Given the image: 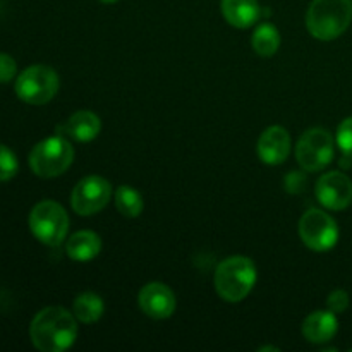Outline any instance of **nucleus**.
I'll use <instances>...</instances> for the list:
<instances>
[{"label": "nucleus", "mask_w": 352, "mask_h": 352, "mask_svg": "<svg viewBox=\"0 0 352 352\" xmlns=\"http://www.w3.org/2000/svg\"><path fill=\"white\" fill-rule=\"evenodd\" d=\"M30 337L38 351L62 352L78 339V318L62 306H48L33 318Z\"/></svg>", "instance_id": "1"}, {"label": "nucleus", "mask_w": 352, "mask_h": 352, "mask_svg": "<svg viewBox=\"0 0 352 352\" xmlns=\"http://www.w3.org/2000/svg\"><path fill=\"white\" fill-rule=\"evenodd\" d=\"M258 272L246 256H230L220 261L213 275L215 291L223 301L239 302L248 298L256 284Z\"/></svg>", "instance_id": "2"}, {"label": "nucleus", "mask_w": 352, "mask_h": 352, "mask_svg": "<svg viewBox=\"0 0 352 352\" xmlns=\"http://www.w3.org/2000/svg\"><path fill=\"white\" fill-rule=\"evenodd\" d=\"M352 21V0H313L306 12V26L316 40L339 38Z\"/></svg>", "instance_id": "3"}, {"label": "nucleus", "mask_w": 352, "mask_h": 352, "mask_svg": "<svg viewBox=\"0 0 352 352\" xmlns=\"http://www.w3.org/2000/svg\"><path fill=\"white\" fill-rule=\"evenodd\" d=\"M74 148L62 134L47 138L34 144L30 153V167L38 177H58L71 167Z\"/></svg>", "instance_id": "4"}, {"label": "nucleus", "mask_w": 352, "mask_h": 352, "mask_svg": "<svg viewBox=\"0 0 352 352\" xmlns=\"http://www.w3.org/2000/svg\"><path fill=\"white\" fill-rule=\"evenodd\" d=\"M30 229L40 243L47 246H58L67 236L69 217L57 201L43 199L31 210Z\"/></svg>", "instance_id": "5"}, {"label": "nucleus", "mask_w": 352, "mask_h": 352, "mask_svg": "<svg viewBox=\"0 0 352 352\" xmlns=\"http://www.w3.org/2000/svg\"><path fill=\"white\" fill-rule=\"evenodd\" d=\"M58 74L48 65H31L16 78V95L28 105H45L58 91Z\"/></svg>", "instance_id": "6"}, {"label": "nucleus", "mask_w": 352, "mask_h": 352, "mask_svg": "<svg viewBox=\"0 0 352 352\" xmlns=\"http://www.w3.org/2000/svg\"><path fill=\"white\" fill-rule=\"evenodd\" d=\"M333 138L323 127L308 129L296 144V160L306 172H320L333 160Z\"/></svg>", "instance_id": "7"}, {"label": "nucleus", "mask_w": 352, "mask_h": 352, "mask_svg": "<svg viewBox=\"0 0 352 352\" xmlns=\"http://www.w3.org/2000/svg\"><path fill=\"white\" fill-rule=\"evenodd\" d=\"M299 237L309 250L325 253L339 241V226L329 213L311 208L299 220Z\"/></svg>", "instance_id": "8"}, {"label": "nucleus", "mask_w": 352, "mask_h": 352, "mask_svg": "<svg viewBox=\"0 0 352 352\" xmlns=\"http://www.w3.org/2000/svg\"><path fill=\"white\" fill-rule=\"evenodd\" d=\"M110 196H112V186L107 179L100 175H88L72 189V210L82 217L95 215L109 205Z\"/></svg>", "instance_id": "9"}, {"label": "nucleus", "mask_w": 352, "mask_h": 352, "mask_svg": "<svg viewBox=\"0 0 352 352\" xmlns=\"http://www.w3.org/2000/svg\"><path fill=\"white\" fill-rule=\"evenodd\" d=\"M316 199L325 208L340 212L352 203V181L344 172L333 170L323 174L316 182Z\"/></svg>", "instance_id": "10"}, {"label": "nucleus", "mask_w": 352, "mask_h": 352, "mask_svg": "<svg viewBox=\"0 0 352 352\" xmlns=\"http://www.w3.org/2000/svg\"><path fill=\"white\" fill-rule=\"evenodd\" d=\"M141 311L153 320H165L175 311V296L162 282H150L144 285L138 296Z\"/></svg>", "instance_id": "11"}, {"label": "nucleus", "mask_w": 352, "mask_h": 352, "mask_svg": "<svg viewBox=\"0 0 352 352\" xmlns=\"http://www.w3.org/2000/svg\"><path fill=\"white\" fill-rule=\"evenodd\" d=\"M258 157L267 165H280L291 151V136L282 126H270L258 140Z\"/></svg>", "instance_id": "12"}, {"label": "nucleus", "mask_w": 352, "mask_h": 352, "mask_svg": "<svg viewBox=\"0 0 352 352\" xmlns=\"http://www.w3.org/2000/svg\"><path fill=\"white\" fill-rule=\"evenodd\" d=\"M100 129H102V122L98 116L88 110H81V112L72 113L62 126H58L57 133L78 143H89L98 136Z\"/></svg>", "instance_id": "13"}, {"label": "nucleus", "mask_w": 352, "mask_h": 352, "mask_svg": "<svg viewBox=\"0 0 352 352\" xmlns=\"http://www.w3.org/2000/svg\"><path fill=\"white\" fill-rule=\"evenodd\" d=\"M339 330V322H337L336 313L320 311L311 313L302 323V336L311 344H325L336 337Z\"/></svg>", "instance_id": "14"}, {"label": "nucleus", "mask_w": 352, "mask_h": 352, "mask_svg": "<svg viewBox=\"0 0 352 352\" xmlns=\"http://www.w3.org/2000/svg\"><path fill=\"white\" fill-rule=\"evenodd\" d=\"M222 14L230 26L246 30L260 19L261 9L258 0H222Z\"/></svg>", "instance_id": "15"}, {"label": "nucleus", "mask_w": 352, "mask_h": 352, "mask_svg": "<svg viewBox=\"0 0 352 352\" xmlns=\"http://www.w3.org/2000/svg\"><path fill=\"white\" fill-rule=\"evenodd\" d=\"M102 251V239L98 234L91 232V230H79V232L72 234L65 244V253L71 260L74 261H91Z\"/></svg>", "instance_id": "16"}, {"label": "nucleus", "mask_w": 352, "mask_h": 352, "mask_svg": "<svg viewBox=\"0 0 352 352\" xmlns=\"http://www.w3.org/2000/svg\"><path fill=\"white\" fill-rule=\"evenodd\" d=\"M72 311H74L78 322L89 325V323H95L102 318L105 305H103V299L95 292H82L76 298Z\"/></svg>", "instance_id": "17"}, {"label": "nucleus", "mask_w": 352, "mask_h": 352, "mask_svg": "<svg viewBox=\"0 0 352 352\" xmlns=\"http://www.w3.org/2000/svg\"><path fill=\"white\" fill-rule=\"evenodd\" d=\"M280 47V33L270 23H263L254 30L253 48L261 57H272Z\"/></svg>", "instance_id": "18"}, {"label": "nucleus", "mask_w": 352, "mask_h": 352, "mask_svg": "<svg viewBox=\"0 0 352 352\" xmlns=\"http://www.w3.org/2000/svg\"><path fill=\"white\" fill-rule=\"evenodd\" d=\"M116 205L117 210L124 217H127V219H136L143 212L144 203L136 189H133L131 186H120L116 191Z\"/></svg>", "instance_id": "19"}, {"label": "nucleus", "mask_w": 352, "mask_h": 352, "mask_svg": "<svg viewBox=\"0 0 352 352\" xmlns=\"http://www.w3.org/2000/svg\"><path fill=\"white\" fill-rule=\"evenodd\" d=\"M17 170H19V162L14 151L9 150L6 144H0V182L10 181Z\"/></svg>", "instance_id": "20"}, {"label": "nucleus", "mask_w": 352, "mask_h": 352, "mask_svg": "<svg viewBox=\"0 0 352 352\" xmlns=\"http://www.w3.org/2000/svg\"><path fill=\"white\" fill-rule=\"evenodd\" d=\"M336 141L339 150L344 153V157L352 158V117H347L346 120L339 124Z\"/></svg>", "instance_id": "21"}, {"label": "nucleus", "mask_w": 352, "mask_h": 352, "mask_svg": "<svg viewBox=\"0 0 352 352\" xmlns=\"http://www.w3.org/2000/svg\"><path fill=\"white\" fill-rule=\"evenodd\" d=\"M327 306L336 315L344 313L349 308V294L346 291H342V289H337V291L330 292L329 298H327Z\"/></svg>", "instance_id": "22"}, {"label": "nucleus", "mask_w": 352, "mask_h": 352, "mask_svg": "<svg viewBox=\"0 0 352 352\" xmlns=\"http://www.w3.org/2000/svg\"><path fill=\"white\" fill-rule=\"evenodd\" d=\"M17 64L10 55L0 54V82H9L16 78Z\"/></svg>", "instance_id": "23"}, {"label": "nucleus", "mask_w": 352, "mask_h": 352, "mask_svg": "<svg viewBox=\"0 0 352 352\" xmlns=\"http://www.w3.org/2000/svg\"><path fill=\"white\" fill-rule=\"evenodd\" d=\"M260 351H278V349H277V347L270 346V347H260Z\"/></svg>", "instance_id": "24"}, {"label": "nucleus", "mask_w": 352, "mask_h": 352, "mask_svg": "<svg viewBox=\"0 0 352 352\" xmlns=\"http://www.w3.org/2000/svg\"><path fill=\"white\" fill-rule=\"evenodd\" d=\"M100 2H103V3H116V2H119V0H100Z\"/></svg>", "instance_id": "25"}]
</instances>
